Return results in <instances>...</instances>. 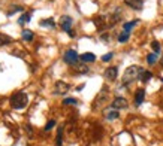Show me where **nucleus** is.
Listing matches in <instances>:
<instances>
[{
  "label": "nucleus",
  "mask_w": 163,
  "mask_h": 146,
  "mask_svg": "<svg viewBox=\"0 0 163 146\" xmlns=\"http://www.w3.org/2000/svg\"><path fill=\"white\" fill-rule=\"evenodd\" d=\"M27 104H29V95H27L26 93H23V91L15 93V94L11 97V106H12L14 109H17V111L24 109Z\"/></svg>",
  "instance_id": "f257e3e1"
},
{
  "label": "nucleus",
  "mask_w": 163,
  "mask_h": 146,
  "mask_svg": "<svg viewBox=\"0 0 163 146\" xmlns=\"http://www.w3.org/2000/svg\"><path fill=\"white\" fill-rule=\"evenodd\" d=\"M142 72V69L139 67V66H130L126 69L124 72V75H123V84H130V82H133L135 79H139V73Z\"/></svg>",
  "instance_id": "f03ea898"
},
{
  "label": "nucleus",
  "mask_w": 163,
  "mask_h": 146,
  "mask_svg": "<svg viewBox=\"0 0 163 146\" xmlns=\"http://www.w3.org/2000/svg\"><path fill=\"white\" fill-rule=\"evenodd\" d=\"M72 26H73V19L69 17V15H63V17L60 18L61 30H63V31H66V33H69L70 37H73V36H75V31L72 30Z\"/></svg>",
  "instance_id": "7ed1b4c3"
},
{
  "label": "nucleus",
  "mask_w": 163,
  "mask_h": 146,
  "mask_svg": "<svg viewBox=\"0 0 163 146\" xmlns=\"http://www.w3.org/2000/svg\"><path fill=\"white\" fill-rule=\"evenodd\" d=\"M63 60L64 63H68L69 66H73V64H77L79 63V55H78V52L75 49H68V51L64 52V55H63Z\"/></svg>",
  "instance_id": "20e7f679"
},
{
  "label": "nucleus",
  "mask_w": 163,
  "mask_h": 146,
  "mask_svg": "<svg viewBox=\"0 0 163 146\" xmlns=\"http://www.w3.org/2000/svg\"><path fill=\"white\" fill-rule=\"evenodd\" d=\"M111 106H112V109L120 111V109H127L129 103H127V100H126L124 97H115V98L112 100Z\"/></svg>",
  "instance_id": "39448f33"
},
{
  "label": "nucleus",
  "mask_w": 163,
  "mask_h": 146,
  "mask_svg": "<svg viewBox=\"0 0 163 146\" xmlns=\"http://www.w3.org/2000/svg\"><path fill=\"white\" fill-rule=\"evenodd\" d=\"M69 90H70V86H69V84H66V82H63V81H59L57 84H55V86H54V94H59V95H64L66 93H68Z\"/></svg>",
  "instance_id": "423d86ee"
},
{
  "label": "nucleus",
  "mask_w": 163,
  "mask_h": 146,
  "mask_svg": "<svg viewBox=\"0 0 163 146\" xmlns=\"http://www.w3.org/2000/svg\"><path fill=\"white\" fill-rule=\"evenodd\" d=\"M124 3L132 9H136V10H141L144 8V0H124Z\"/></svg>",
  "instance_id": "0eeeda50"
},
{
  "label": "nucleus",
  "mask_w": 163,
  "mask_h": 146,
  "mask_svg": "<svg viewBox=\"0 0 163 146\" xmlns=\"http://www.w3.org/2000/svg\"><path fill=\"white\" fill-rule=\"evenodd\" d=\"M117 75H118V70H117V67H108V69L105 70V77H106L109 82L115 81V79H117Z\"/></svg>",
  "instance_id": "6e6552de"
},
{
  "label": "nucleus",
  "mask_w": 163,
  "mask_h": 146,
  "mask_svg": "<svg viewBox=\"0 0 163 146\" xmlns=\"http://www.w3.org/2000/svg\"><path fill=\"white\" fill-rule=\"evenodd\" d=\"M144 98H145V90H144V88H138L136 93H135V104H136V106L142 104Z\"/></svg>",
  "instance_id": "1a4fd4ad"
},
{
  "label": "nucleus",
  "mask_w": 163,
  "mask_h": 146,
  "mask_svg": "<svg viewBox=\"0 0 163 146\" xmlns=\"http://www.w3.org/2000/svg\"><path fill=\"white\" fill-rule=\"evenodd\" d=\"M73 69H75V72H77V75H86V73H88L90 70H88V67L86 66V63H77V64H73Z\"/></svg>",
  "instance_id": "9d476101"
},
{
  "label": "nucleus",
  "mask_w": 163,
  "mask_h": 146,
  "mask_svg": "<svg viewBox=\"0 0 163 146\" xmlns=\"http://www.w3.org/2000/svg\"><path fill=\"white\" fill-rule=\"evenodd\" d=\"M79 60L82 61V63H86V64H88V63H95L96 55L95 54H91V52H84L82 55H79Z\"/></svg>",
  "instance_id": "9b49d317"
},
{
  "label": "nucleus",
  "mask_w": 163,
  "mask_h": 146,
  "mask_svg": "<svg viewBox=\"0 0 163 146\" xmlns=\"http://www.w3.org/2000/svg\"><path fill=\"white\" fill-rule=\"evenodd\" d=\"M151 76H153V73H151L150 70H142V72L139 73V81L145 84V82H148V81L151 79Z\"/></svg>",
  "instance_id": "f8f14e48"
},
{
  "label": "nucleus",
  "mask_w": 163,
  "mask_h": 146,
  "mask_svg": "<svg viewBox=\"0 0 163 146\" xmlns=\"http://www.w3.org/2000/svg\"><path fill=\"white\" fill-rule=\"evenodd\" d=\"M105 19H106L105 17H97L95 19V24H96V27H97V30H103L105 27H109L106 23H105Z\"/></svg>",
  "instance_id": "ddd939ff"
},
{
  "label": "nucleus",
  "mask_w": 163,
  "mask_h": 146,
  "mask_svg": "<svg viewBox=\"0 0 163 146\" xmlns=\"http://www.w3.org/2000/svg\"><path fill=\"white\" fill-rule=\"evenodd\" d=\"M21 37H23V40H27V42H30V40H33V31L32 30H23V33H21Z\"/></svg>",
  "instance_id": "4468645a"
},
{
  "label": "nucleus",
  "mask_w": 163,
  "mask_h": 146,
  "mask_svg": "<svg viewBox=\"0 0 163 146\" xmlns=\"http://www.w3.org/2000/svg\"><path fill=\"white\" fill-rule=\"evenodd\" d=\"M11 42H12V39H11L8 35H2V33H0V46H3V45H9Z\"/></svg>",
  "instance_id": "2eb2a0df"
},
{
  "label": "nucleus",
  "mask_w": 163,
  "mask_h": 146,
  "mask_svg": "<svg viewBox=\"0 0 163 146\" xmlns=\"http://www.w3.org/2000/svg\"><path fill=\"white\" fill-rule=\"evenodd\" d=\"M136 24H138V21H130V23H126V24L123 26V31H127V33H129L130 30L136 26Z\"/></svg>",
  "instance_id": "dca6fc26"
},
{
  "label": "nucleus",
  "mask_w": 163,
  "mask_h": 146,
  "mask_svg": "<svg viewBox=\"0 0 163 146\" xmlns=\"http://www.w3.org/2000/svg\"><path fill=\"white\" fill-rule=\"evenodd\" d=\"M117 118H118V112L115 111V109H114V111H109L108 113H106V119H108V121L117 119Z\"/></svg>",
  "instance_id": "f3484780"
},
{
  "label": "nucleus",
  "mask_w": 163,
  "mask_h": 146,
  "mask_svg": "<svg viewBox=\"0 0 163 146\" xmlns=\"http://www.w3.org/2000/svg\"><path fill=\"white\" fill-rule=\"evenodd\" d=\"M41 26H43V27H54V26H55V23H54V19H52V18H48V19H42V21H41Z\"/></svg>",
  "instance_id": "a211bd4d"
},
{
  "label": "nucleus",
  "mask_w": 163,
  "mask_h": 146,
  "mask_svg": "<svg viewBox=\"0 0 163 146\" xmlns=\"http://www.w3.org/2000/svg\"><path fill=\"white\" fill-rule=\"evenodd\" d=\"M151 48H153L154 54H160V49H162V46H160V43L157 42V40H153V42H151Z\"/></svg>",
  "instance_id": "6ab92c4d"
},
{
  "label": "nucleus",
  "mask_w": 163,
  "mask_h": 146,
  "mask_svg": "<svg viewBox=\"0 0 163 146\" xmlns=\"http://www.w3.org/2000/svg\"><path fill=\"white\" fill-rule=\"evenodd\" d=\"M30 14H23V15H21V18H20V19H18V24H21V26H23V24H24V23H29V21H30Z\"/></svg>",
  "instance_id": "aec40b11"
},
{
  "label": "nucleus",
  "mask_w": 163,
  "mask_h": 146,
  "mask_svg": "<svg viewBox=\"0 0 163 146\" xmlns=\"http://www.w3.org/2000/svg\"><path fill=\"white\" fill-rule=\"evenodd\" d=\"M156 61H157V54H150V55L147 57V63H148L150 66L156 64Z\"/></svg>",
  "instance_id": "412c9836"
},
{
  "label": "nucleus",
  "mask_w": 163,
  "mask_h": 146,
  "mask_svg": "<svg viewBox=\"0 0 163 146\" xmlns=\"http://www.w3.org/2000/svg\"><path fill=\"white\" fill-rule=\"evenodd\" d=\"M129 33H127V31H123V33H121L120 36H118V42L120 43H124V42H127V40H129Z\"/></svg>",
  "instance_id": "4be33fe9"
},
{
  "label": "nucleus",
  "mask_w": 163,
  "mask_h": 146,
  "mask_svg": "<svg viewBox=\"0 0 163 146\" xmlns=\"http://www.w3.org/2000/svg\"><path fill=\"white\" fill-rule=\"evenodd\" d=\"M54 125H55V121H54V119H50L48 122H46V125H45V128H43V130H45V131H48V130H51Z\"/></svg>",
  "instance_id": "5701e85b"
},
{
  "label": "nucleus",
  "mask_w": 163,
  "mask_h": 146,
  "mask_svg": "<svg viewBox=\"0 0 163 146\" xmlns=\"http://www.w3.org/2000/svg\"><path fill=\"white\" fill-rule=\"evenodd\" d=\"M78 102L75 100V98H64L63 100V104H77Z\"/></svg>",
  "instance_id": "b1692460"
},
{
  "label": "nucleus",
  "mask_w": 163,
  "mask_h": 146,
  "mask_svg": "<svg viewBox=\"0 0 163 146\" xmlns=\"http://www.w3.org/2000/svg\"><path fill=\"white\" fill-rule=\"evenodd\" d=\"M112 55H114L112 52H109V54H105V55L102 57V61H105V63H106V61H109L112 58Z\"/></svg>",
  "instance_id": "393cba45"
},
{
  "label": "nucleus",
  "mask_w": 163,
  "mask_h": 146,
  "mask_svg": "<svg viewBox=\"0 0 163 146\" xmlns=\"http://www.w3.org/2000/svg\"><path fill=\"white\" fill-rule=\"evenodd\" d=\"M15 10H23V8H21V6H14V8L11 9V10H9V14H8V15H12V12H15Z\"/></svg>",
  "instance_id": "a878e982"
},
{
  "label": "nucleus",
  "mask_w": 163,
  "mask_h": 146,
  "mask_svg": "<svg viewBox=\"0 0 163 146\" xmlns=\"http://www.w3.org/2000/svg\"><path fill=\"white\" fill-rule=\"evenodd\" d=\"M160 66H162V67H163V57H162V58H160Z\"/></svg>",
  "instance_id": "bb28decb"
}]
</instances>
